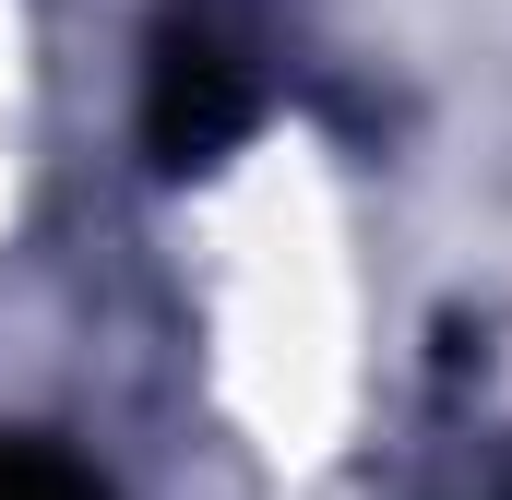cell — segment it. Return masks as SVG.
I'll return each instance as SVG.
<instances>
[{
  "label": "cell",
  "instance_id": "cell-1",
  "mask_svg": "<svg viewBox=\"0 0 512 500\" xmlns=\"http://www.w3.org/2000/svg\"><path fill=\"white\" fill-rule=\"evenodd\" d=\"M143 131L167 167H203L251 131V60L215 36V24H167L155 36V84H143Z\"/></svg>",
  "mask_w": 512,
  "mask_h": 500
},
{
  "label": "cell",
  "instance_id": "cell-2",
  "mask_svg": "<svg viewBox=\"0 0 512 500\" xmlns=\"http://www.w3.org/2000/svg\"><path fill=\"white\" fill-rule=\"evenodd\" d=\"M0 500H96V489H84L72 465H48V453H12V441H0Z\"/></svg>",
  "mask_w": 512,
  "mask_h": 500
}]
</instances>
